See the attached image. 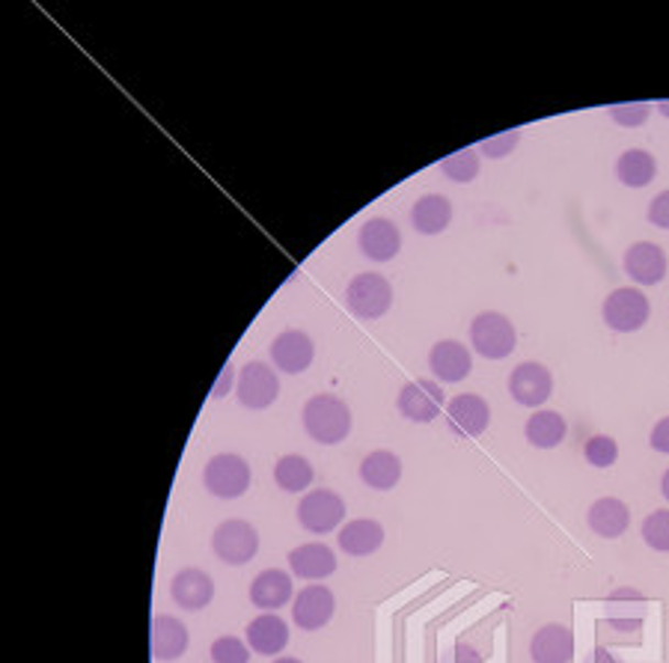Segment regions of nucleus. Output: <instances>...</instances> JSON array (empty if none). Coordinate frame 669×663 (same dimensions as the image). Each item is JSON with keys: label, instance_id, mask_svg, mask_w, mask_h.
I'll use <instances>...</instances> for the list:
<instances>
[{"label": "nucleus", "instance_id": "1", "mask_svg": "<svg viewBox=\"0 0 669 663\" xmlns=\"http://www.w3.org/2000/svg\"><path fill=\"white\" fill-rule=\"evenodd\" d=\"M304 429L316 443L333 446L342 443L351 432V411L333 393H319L304 405Z\"/></svg>", "mask_w": 669, "mask_h": 663}, {"label": "nucleus", "instance_id": "2", "mask_svg": "<svg viewBox=\"0 0 669 663\" xmlns=\"http://www.w3.org/2000/svg\"><path fill=\"white\" fill-rule=\"evenodd\" d=\"M470 342L473 349L480 352V357L485 361H503L515 352V342H518V333H515V324L503 316V312H480L473 322H470Z\"/></svg>", "mask_w": 669, "mask_h": 663}, {"label": "nucleus", "instance_id": "3", "mask_svg": "<svg viewBox=\"0 0 669 663\" xmlns=\"http://www.w3.org/2000/svg\"><path fill=\"white\" fill-rule=\"evenodd\" d=\"M250 464L235 453H220L215 458H209L206 471H202V483H206V491L211 497H220V500H235L241 494L250 488Z\"/></svg>", "mask_w": 669, "mask_h": 663}, {"label": "nucleus", "instance_id": "4", "mask_svg": "<svg viewBox=\"0 0 669 663\" xmlns=\"http://www.w3.org/2000/svg\"><path fill=\"white\" fill-rule=\"evenodd\" d=\"M211 551L218 553L220 563L248 565L260 553V533L250 521L230 518V521L218 523V530L211 535Z\"/></svg>", "mask_w": 669, "mask_h": 663}, {"label": "nucleus", "instance_id": "5", "mask_svg": "<svg viewBox=\"0 0 669 663\" xmlns=\"http://www.w3.org/2000/svg\"><path fill=\"white\" fill-rule=\"evenodd\" d=\"M346 303L358 319H381L393 307V286L375 272L358 274L346 289Z\"/></svg>", "mask_w": 669, "mask_h": 663}, {"label": "nucleus", "instance_id": "6", "mask_svg": "<svg viewBox=\"0 0 669 663\" xmlns=\"http://www.w3.org/2000/svg\"><path fill=\"white\" fill-rule=\"evenodd\" d=\"M649 316H651L649 298H646L639 289H634V286L610 291L607 301H604V322H607L610 331L616 333L639 331L643 324L649 322Z\"/></svg>", "mask_w": 669, "mask_h": 663}, {"label": "nucleus", "instance_id": "7", "mask_svg": "<svg viewBox=\"0 0 669 663\" xmlns=\"http://www.w3.org/2000/svg\"><path fill=\"white\" fill-rule=\"evenodd\" d=\"M298 521L316 535L333 533L346 521V500L330 488H316L298 502Z\"/></svg>", "mask_w": 669, "mask_h": 663}, {"label": "nucleus", "instance_id": "8", "mask_svg": "<svg viewBox=\"0 0 669 663\" xmlns=\"http://www.w3.org/2000/svg\"><path fill=\"white\" fill-rule=\"evenodd\" d=\"M281 396V378L262 361H250L241 366L239 402L250 411H265Z\"/></svg>", "mask_w": 669, "mask_h": 663}, {"label": "nucleus", "instance_id": "9", "mask_svg": "<svg viewBox=\"0 0 669 663\" xmlns=\"http://www.w3.org/2000/svg\"><path fill=\"white\" fill-rule=\"evenodd\" d=\"M443 387L431 378H414L399 390V413L410 422H431L438 420L440 411H443Z\"/></svg>", "mask_w": 669, "mask_h": 663}, {"label": "nucleus", "instance_id": "10", "mask_svg": "<svg viewBox=\"0 0 669 663\" xmlns=\"http://www.w3.org/2000/svg\"><path fill=\"white\" fill-rule=\"evenodd\" d=\"M333 610H337V598H333L328 586L310 583V586H304V589L295 595L292 622L298 625L300 631H319V628H325V625L333 619Z\"/></svg>", "mask_w": 669, "mask_h": 663}, {"label": "nucleus", "instance_id": "11", "mask_svg": "<svg viewBox=\"0 0 669 663\" xmlns=\"http://www.w3.org/2000/svg\"><path fill=\"white\" fill-rule=\"evenodd\" d=\"M509 393L524 408H541L553 393V375L545 363H520L509 375Z\"/></svg>", "mask_w": 669, "mask_h": 663}, {"label": "nucleus", "instance_id": "12", "mask_svg": "<svg viewBox=\"0 0 669 663\" xmlns=\"http://www.w3.org/2000/svg\"><path fill=\"white\" fill-rule=\"evenodd\" d=\"M316 357L312 336L304 331H283L277 340L271 342V361L286 375L307 373Z\"/></svg>", "mask_w": 669, "mask_h": 663}, {"label": "nucleus", "instance_id": "13", "mask_svg": "<svg viewBox=\"0 0 669 663\" xmlns=\"http://www.w3.org/2000/svg\"><path fill=\"white\" fill-rule=\"evenodd\" d=\"M450 429L461 438H480L491 422V408L480 393H461L447 405Z\"/></svg>", "mask_w": 669, "mask_h": 663}, {"label": "nucleus", "instance_id": "14", "mask_svg": "<svg viewBox=\"0 0 669 663\" xmlns=\"http://www.w3.org/2000/svg\"><path fill=\"white\" fill-rule=\"evenodd\" d=\"M360 253L372 262H390L396 259V253L402 247L399 226L390 221V218H372L360 226L358 235Z\"/></svg>", "mask_w": 669, "mask_h": 663}, {"label": "nucleus", "instance_id": "15", "mask_svg": "<svg viewBox=\"0 0 669 663\" xmlns=\"http://www.w3.org/2000/svg\"><path fill=\"white\" fill-rule=\"evenodd\" d=\"M429 366L438 382L456 384L468 378L473 369V357H470L468 345H461L459 340H440L431 345Z\"/></svg>", "mask_w": 669, "mask_h": 663}, {"label": "nucleus", "instance_id": "16", "mask_svg": "<svg viewBox=\"0 0 669 663\" xmlns=\"http://www.w3.org/2000/svg\"><path fill=\"white\" fill-rule=\"evenodd\" d=\"M667 253L663 247L651 242H637L630 244L628 253H625V272L634 283H643V286H655L667 277Z\"/></svg>", "mask_w": 669, "mask_h": 663}, {"label": "nucleus", "instance_id": "17", "mask_svg": "<svg viewBox=\"0 0 669 663\" xmlns=\"http://www.w3.org/2000/svg\"><path fill=\"white\" fill-rule=\"evenodd\" d=\"M173 601L179 604L182 610L197 614L202 607H209L215 598V581L202 568H182L171 583Z\"/></svg>", "mask_w": 669, "mask_h": 663}, {"label": "nucleus", "instance_id": "18", "mask_svg": "<svg viewBox=\"0 0 669 663\" xmlns=\"http://www.w3.org/2000/svg\"><path fill=\"white\" fill-rule=\"evenodd\" d=\"M188 628H185L179 619L164 614L152 619L150 649L155 661H179L182 654L188 652Z\"/></svg>", "mask_w": 669, "mask_h": 663}, {"label": "nucleus", "instance_id": "19", "mask_svg": "<svg viewBox=\"0 0 669 663\" xmlns=\"http://www.w3.org/2000/svg\"><path fill=\"white\" fill-rule=\"evenodd\" d=\"M529 658L533 663H569L574 658V637L566 625H545L533 633Z\"/></svg>", "mask_w": 669, "mask_h": 663}, {"label": "nucleus", "instance_id": "20", "mask_svg": "<svg viewBox=\"0 0 669 663\" xmlns=\"http://www.w3.org/2000/svg\"><path fill=\"white\" fill-rule=\"evenodd\" d=\"M292 593H295V589H292L289 574L281 572V568H268V572L256 574L253 583H250V604L260 607L262 614H268V610L286 607Z\"/></svg>", "mask_w": 669, "mask_h": 663}, {"label": "nucleus", "instance_id": "21", "mask_svg": "<svg viewBox=\"0 0 669 663\" xmlns=\"http://www.w3.org/2000/svg\"><path fill=\"white\" fill-rule=\"evenodd\" d=\"M289 568L304 581H325L337 572V553L321 542L298 544L295 551H289Z\"/></svg>", "mask_w": 669, "mask_h": 663}, {"label": "nucleus", "instance_id": "22", "mask_svg": "<svg viewBox=\"0 0 669 663\" xmlns=\"http://www.w3.org/2000/svg\"><path fill=\"white\" fill-rule=\"evenodd\" d=\"M586 521H590L592 533L604 535V539H619L630 527L628 502H622L619 497H601L590 506Z\"/></svg>", "mask_w": 669, "mask_h": 663}, {"label": "nucleus", "instance_id": "23", "mask_svg": "<svg viewBox=\"0 0 669 663\" xmlns=\"http://www.w3.org/2000/svg\"><path fill=\"white\" fill-rule=\"evenodd\" d=\"M452 221V202L443 194H426L414 202L410 209V223L420 235H438L450 226Z\"/></svg>", "mask_w": 669, "mask_h": 663}, {"label": "nucleus", "instance_id": "24", "mask_svg": "<svg viewBox=\"0 0 669 663\" xmlns=\"http://www.w3.org/2000/svg\"><path fill=\"white\" fill-rule=\"evenodd\" d=\"M360 479L370 485L372 491H390L402 479L399 455L390 450H375L360 462Z\"/></svg>", "mask_w": 669, "mask_h": 663}, {"label": "nucleus", "instance_id": "25", "mask_svg": "<svg viewBox=\"0 0 669 663\" xmlns=\"http://www.w3.org/2000/svg\"><path fill=\"white\" fill-rule=\"evenodd\" d=\"M384 544V527L372 518H354V521L342 523L340 548L349 556H370Z\"/></svg>", "mask_w": 669, "mask_h": 663}, {"label": "nucleus", "instance_id": "26", "mask_svg": "<svg viewBox=\"0 0 669 663\" xmlns=\"http://www.w3.org/2000/svg\"><path fill=\"white\" fill-rule=\"evenodd\" d=\"M248 643L260 654H281L289 645V625L281 616H256L248 625Z\"/></svg>", "mask_w": 669, "mask_h": 663}, {"label": "nucleus", "instance_id": "27", "mask_svg": "<svg viewBox=\"0 0 669 663\" xmlns=\"http://www.w3.org/2000/svg\"><path fill=\"white\" fill-rule=\"evenodd\" d=\"M616 176L625 188H646L658 176V162L646 150L622 152L619 162H616Z\"/></svg>", "mask_w": 669, "mask_h": 663}, {"label": "nucleus", "instance_id": "28", "mask_svg": "<svg viewBox=\"0 0 669 663\" xmlns=\"http://www.w3.org/2000/svg\"><path fill=\"white\" fill-rule=\"evenodd\" d=\"M566 432H569L566 417L557 411H536L527 420V441L533 443V446H539V450L560 446V443L566 441Z\"/></svg>", "mask_w": 669, "mask_h": 663}, {"label": "nucleus", "instance_id": "29", "mask_svg": "<svg viewBox=\"0 0 669 663\" xmlns=\"http://www.w3.org/2000/svg\"><path fill=\"white\" fill-rule=\"evenodd\" d=\"M312 476H316L312 464L298 453L283 455L281 462L274 464V483H277V488L286 494L307 491L312 485Z\"/></svg>", "mask_w": 669, "mask_h": 663}, {"label": "nucleus", "instance_id": "30", "mask_svg": "<svg viewBox=\"0 0 669 663\" xmlns=\"http://www.w3.org/2000/svg\"><path fill=\"white\" fill-rule=\"evenodd\" d=\"M440 170H443V176L450 181H461V185H464V181H473L482 170L480 155L473 150L452 152V155H447V158L440 162Z\"/></svg>", "mask_w": 669, "mask_h": 663}, {"label": "nucleus", "instance_id": "31", "mask_svg": "<svg viewBox=\"0 0 669 663\" xmlns=\"http://www.w3.org/2000/svg\"><path fill=\"white\" fill-rule=\"evenodd\" d=\"M583 455L592 467H613L619 462V443L613 441L610 434H592L586 446H583Z\"/></svg>", "mask_w": 669, "mask_h": 663}, {"label": "nucleus", "instance_id": "32", "mask_svg": "<svg viewBox=\"0 0 669 663\" xmlns=\"http://www.w3.org/2000/svg\"><path fill=\"white\" fill-rule=\"evenodd\" d=\"M643 539H646L651 551L669 553V509H655L643 521Z\"/></svg>", "mask_w": 669, "mask_h": 663}, {"label": "nucleus", "instance_id": "33", "mask_svg": "<svg viewBox=\"0 0 669 663\" xmlns=\"http://www.w3.org/2000/svg\"><path fill=\"white\" fill-rule=\"evenodd\" d=\"M649 113V101H625V104H613V108H610V117H613V122L622 125V129H639V125H646Z\"/></svg>", "mask_w": 669, "mask_h": 663}, {"label": "nucleus", "instance_id": "34", "mask_svg": "<svg viewBox=\"0 0 669 663\" xmlns=\"http://www.w3.org/2000/svg\"><path fill=\"white\" fill-rule=\"evenodd\" d=\"M211 661L215 663H250V649L239 637H220L211 643Z\"/></svg>", "mask_w": 669, "mask_h": 663}, {"label": "nucleus", "instance_id": "35", "mask_svg": "<svg viewBox=\"0 0 669 663\" xmlns=\"http://www.w3.org/2000/svg\"><path fill=\"white\" fill-rule=\"evenodd\" d=\"M518 131H503V134H494V137H489V141H482V155L485 158H503V155H509L515 146H518Z\"/></svg>", "mask_w": 669, "mask_h": 663}, {"label": "nucleus", "instance_id": "36", "mask_svg": "<svg viewBox=\"0 0 669 663\" xmlns=\"http://www.w3.org/2000/svg\"><path fill=\"white\" fill-rule=\"evenodd\" d=\"M649 221L660 230H669V191H660L649 206Z\"/></svg>", "mask_w": 669, "mask_h": 663}, {"label": "nucleus", "instance_id": "37", "mask_svg": "<svg viewBox=\"0 0 669 663\" xmlns=\"http://www.w3.org/2000/svg\"><path fill=\"white\" fill-rule=\"evenodd\" d=\"M443 663H482V654L476 652L473 645L459 643L456 649H450V652H447Z\"/></svg>", "mask_w": 669, "mask_h": 663}, {"label": "nucleus", "instance_id": "38", "mask_svg": "<svg viewBox=\"0 0 669 663\" xmlns=\"http://www.w3.org/2000/svg\"><path fill=\"white\" fill-rule=\"evenodd\" d=\"M651 450H658V453H669V417H663V420H658V426L651 429Z\"/></svg>", "mask_w": 669, "mask_h": 663}, {"label": "nucleus", "instance_id": "39", "mask_svg": "<svg viewBox=\"0 0 669 663\" xmlns=\"http://www.w3.org/2000/svg\"><path fill=\"white\" fill-rule=\"evenodd\" d=\"M232 375H235V366H232V363H223V369H220V378L215 382V387H211V399H223V396L230 393Z\"/></svg>", "mask_w": 669, "mask_h": 663}, {"label": "nucleus", "instance_id": "40", "mask_svg": "<svg viewBox=\"0 0 669 663\" xmlns=\"http://www.w3.org/2000/svg\"><path fill=\"white\" fill-rule=\"evenodd\" d=\"M592 663H622V661H616L607 649H595V654H592Z\"/></svg>", "mask_w": 669, "mask_h": 663}, {"label": "nucleus", "instance_id": "41", "mask_svg": "<svg viewBox=\"0 0 669 663\" xmlns=\"http://www.w3.org/2000/svg\"><path fill=\"white\" fill-rule=\"evenodd\" d=\"M660 494L669 500V471L663 473V479H660Z\"/></svg>", "mask_w": 669, "mask_h": 663}, {"label": "nucleus", "instance_id": "42", "mask_svg": "<svg viewBox=\"0 0 669 663\" xmlns=\"http://www.w3.org/2000/svg\"><path fill=\"white\" fill-rule=\"evenodd\" d=\"M658 108H660V113H663V117L669 120V101H658Z\"/></svg>", "mask_w": 669, "mask_h": 663}, {"label": "nucleus", "instance_id": "43", "mask_svg": "<svg viewBox=\"0 0 669 663\" xmlns=\"http://www.w3.org/2000/svg\"><path fill=\"white\" fill-rule=\"evenodd\" d=\"M274 663H300V661H298V658H277Z\"/></svg>", "mask_w": 669, "mask_h": 663}]
</instances>
